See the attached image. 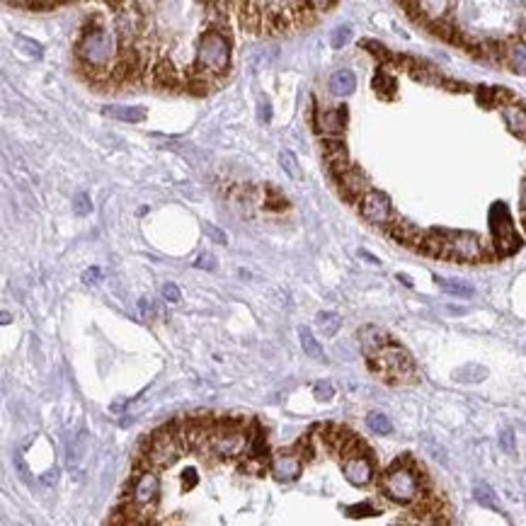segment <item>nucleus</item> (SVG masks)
<instances>
[{"mask_svg":"<svg viewBox=\"0 0 526 526\" xmlns=\"http://www.w3.org/2000/svg\"><path fill=\"white\" fill-rule=\"evenodd\" d=\"M119 56L117 34L105 30L102 17H92L83 25L80 36L76 41V61L95 68H112Z\"/></svg>","mask_w":526,"mask_h":526,"instance_id":"1","label":"nucleus"},{"mask_svg":"<svg viewBox=\"0 0 526 526\" xmlns=\"http://www.w3.org/2000/svg\"><path fill=\"white\" fill-rule=\"evenodd\" d=\"M381 492L391 502L398 505H415L419 497L427 492V478L417 470L415 461L410 456L393 461L391 468L381 478Z\"/></svg>","mask_w":526,"mask_h":526,"instance_id":"2","label":"nucleus"},{"mask_svg":"<svg viewBox=\"0 0 526 526\" xmlns=\"http://www.w3.org/2000/svg\"><path fill=\"white\" fill-rule=\"evenodd\" d=\"M369 359V369L376 373L384 384L400 386V384H413L415 381V362L410 357V352L400 344H395L391 340L386 347H381L376 354H371Z\"/></svg>","mask_w":526,"mask_h":526,"instance_id":"3","label":"nucleus"},{"mask_svg":"<svg viewBox=\"0 0 526 526\" xmlns=\"http://www.w3.org/2000/svg\"><path fill=\"white\" fill-rule=\"evenodd\" d=\"M184 441L182 432H179V422L165 424V427L155 429L153 435L146 439V454H143V468H155L163 470L170 468L179 461L184 454Z\"/></svg>","mask_w":526,"mask_h":526,"instance_id":"4","label":"nucleus"},{"mask_svg":"<svg viewBox=\"0 0 526 526\" xmlns=\"http://www.w3.org/2000/svg\"><path fill=\"white\" fill-rule=\"evenodd\" d=\"M195 63L199 68H204V71L223 78L230 63V36L226 34V32L209 27V30L199 36V41H197Z\"/></svg>","mask_w":526,"mask_h":526,"instance_id":"5","label":"nucleus"},{"mask_svg":"<svg viewBox=\"0 0 526 526\" xmlns=\"http://www.w3.org/2000/svg\"><path fill=\"white\" fill-rule=\"evenodd\" d=\"M492 257H497V252L490 250L475 233H468V230H446L444 260L473 265V262H485L492 260Z\"/></svg>","mask_w":526,"mask_h":526,"instance_id":"6","label":"nucleus"},{"mask_svg":"<svg viewBox=\"0 0 526 526\" xmlns=\"http://www.w3.org/2000/svg\"><path fill=\"white\" fill-rule=\"evenodd\" d=\"M490 226H492V241H495L497 257L514 255V252L521 248V238H519V233H516L514 223H512V216L505 204H492Z\"/></svg>","mask_w":526,"mask_h":526,"instance_id":"7","label":"nucleus"},{"mask_svg":"<svg viewBox=\"0 0 526 526\" xmlns=\"http://www.w3.org/2000/svg\"><path fill=\"white\" fill-rule=\"evenodd\" d=\"M342 473L352 485L357 487H364L373 481V475H376V465H373V459H371V451L369 446L359 439V444L354 446L352 451L342 456Z\"/></svg>","mask_w":526,"mask_h":526,"instance_id":"8","label":"nucleus"},{"mask_svg":"<svg viewBox=\"0 0 526 526\" xmlns=\"http://www.w3.org/2000/svg\"><path fill=\"white\" fill-rule=\"evenodd\" d=\"M359 214L366 223L371 226H388L393 221V206H391V199L378 192V189H369L366 195L359 199Z\"/></svg>","mask_w":526,"mask_h":526,"instance_id":"9","label":"nucleus"},{"mask_svg":"<svg viewBox=\"0 0 526 526\" xmlns=\"http://www.w3.org/2000/svg\"><path fill=\"white\" fill-rule=\"evenodd\" d=\"M320 149H322V160H325V168H327V173L332 175V179L340 177L344 170L352 168V163H349L347 146H344L342 136H322L320 138Z\"/></svg>","mask_w":526,"mask_h":526,"instance_id":"10","label":"nucleus"},{"mask_svg":"<svg viewBox=\"0 0 526 526\" xmlns=\"http://www.w3.org/2000/svg\"><path fill=\"white\" fill-rule=\"evenodd\" d=\"M270 473L274 475V481L279 483H294L301 478L303 473V459L296 449L289 451H276L270 461Z\"/></svg>","mask_w":526,"mask_h":526,"instance_id":"11","label":"nucleus"},{"mask_svg":"<svg viewBox=\"0 0 526 526\" xmlns=\"http://www.w3.org/2000/svg\"><path fill=\"white\" fill-rule=\"evenodd\" d=\"M316 131L322 136H342L344 127H347V107H335V109H318L316 107Z\"/></svg>","mask_w":526,"mask_h":526,"instance_id":"12","label":"nucleus"},{"mask_svg":"<svg viewBox=\"0 0 526 526\" xmlns=\"http://www.w3.org/2000/svg\"><path fill=\"white\" fill-rule=\"evenodd\" d=\"M335 182H338V187H340V195H342L347 201H357V204H359V199L366 195L369 189H371L369 187L366 175H364L357 165H352L349 170H344L340 177H335Z\"/></svg>","mask_w":526,"mask_h":526,"instance_id":"13","label":"nucleus"},{"mask_svg":"<svg viewBox=\"0 0 526 526\" xmlns=\"http://www.w3.org/2000/svg\"><path fill=\"white\" fill-rule=\"evenodd\" d=\"M151 83L160 90L179 92L184 90V78L179 76V71L175 68V63L170 58H158L151 68Z\"/></svg>","mask_w":526,"mask_h":526,"instance_id":"14","label":"nucleus"},{"mask_svg":"<svg viewBox=\"0 0 526 526\" xmlns=\"http://www.w3.org/2000/svg\"><path fill=\"white\" fill-rule=\"evenodd\" d=\"M502 63H505L512 73L526 76V36H509V39H505Z\"/></svg>","mask_w":526,"mask_h":526,"instance_id":"15","label":"nucleus"},{"mask_svg":"<svg viewBox=\"0 0 526 526\" xmlns=\"http://www.w3.org/2000/svg\"><path fill=\"white\" fill-rule=\"evenodd\" d=\"M386 228H388V233L393 235L400 245H408V248H415V250H422L424 230L415 228L413 223H408V221H400V219L391 221Z\"/></svg>","mask_w":526,"mask_h":526,"instance_id":"16","label":"nucleus"},{"mask_svg":"<svg viewBox=\"0 0 526 526\" xmlns=\"http://www.w3.org/2000/svg\"><path fill=\"white\" fill-rule=\"evenodd\" d=\"M357 338H359V344H362V352L366 354V357L376 354L378 349L391 342V335L378 325H364L362 330L357 332Z\"/></svg>","mask_w":526,"mask_h":526,"instance_id":"17","label":"nucleus"},{"mask_svg":"<svg viewBox=\"0 0 526 526\" xmlns=\"http://www.w3.org/2000/svg\"><path fill=\"white\" fill-rule=\"evenodd\" d=\"M500 112H502V119H505L507 129H509L514 136H519V138H524L526 141V107L524 105H519L516 100H512V102L502 105Z\"/></svg>","mask_w":526,"mask_h":526,"instance_id":"18","label":"nucleus"},{"mask_svg":"<svg viewBox=\"0 0 526 526\" xmlns=\"http://www.w3.org/2000/svg\"><path fill=\"white\" fill-rule=\"evenodd\" d=\"M327 87H330V92L335 98H347V95L354 92V87H357V78H354V73L349 71V68H340V71H335L330 76Z\"/></svg>","mask_w":526,"mask_h":526,"instance_id":"19","label":"nucleus"},{"mask_svg":"<svg viewBox=\"0 0 526 526\" xmlns=\"http://www.w3.org/2000/svg\"><path fill=\"white\" fill-rule=\"evenodd\" d=\"M105 114L119 119V122H131V124H138L149 117V112L143 107H105Z\"/></svg>","mask_w":526,"mask_h":526,"instance_id":"20","label":"nucleus"},{"mask_svg":"<svg viewBox=\"0 0 526 526\" xmlns=\"http://www.w3.org/2000/svg\"><path fill=\"white\" fill-rule=\"evenodd\" d=\"M373 90L381 95V98H386V100H391L395 95V87H398V83H395V78L393 76H388V73L384 71V68H378L376 71V76H373Z\"/></svg>","mask_w":526,"mask_h":526,"instance_id":"21","label":"nucleus"},{"mask_svg":"<svg viewBox=\"0 0 526 526\" xmlns=\"http://www.w3.org/2000/svg\"><path fill=\"white\" fill-rule=\"evenodd\" d=\"M298 338H301V347L308 357L316 359V362H325V352H322L320 342L313 338V332L308 330V327H301V330H298Z\"/></svg>","mask_w":526,"mask_h":526,"instance_id":"22","label":"nucleus"},{"mask_svg":"<svg viewBox=\"0 0 526 526\" xmlns=\"http://www.w3.org/2000/svg\"><path fill=\"white\" fill-rule=\"evenodd\" d=\"M316 325L318 330H320L322 338H332L335 332L340 330V325H342V320H340L338 313H332V311H322L316 316Z\"/></svg>","mask_w":526,"mask_h":526,"instance_id":"23","label":"nucleus"},{"mask_svg":"<svg viewBox=\"0 0 526 526\" xmlns=\"http://www.w3.org/2000/svg\"><path fill=\"white\" fill-rule=\"evenodd\" d=\"M473 497L478 505L487 507V509H492V512H500V505H497V500H495V492H492V487L487 485V483H478V485L473 487Z\"/></svg>","mask_w":526,"mask_h":526,"instance_id":"24","label":"nucleus"},{"mask_svg":"<svg viewBox=\"0 0 526 526\" xmlns=\"http://www.w3.org/2000/svg\"><path fill=\"white\" fill-rule=\"evenodd\" d=\"M366 427L371 429L373 435H391L393 432V422H391L388 417H386L384 413H369L366 417Z\"/></svg>","mask_w":526,"mask_h":526,"instance_id":"25","label":"nucleus"},{"mask_svg":"<svg viewBox=\"0 0 526 526\" xmlns=\"http://www.w3.org/2000/svg\"><path fill=\"white\" fill-rule=\"evenodd\" d=\"M439 281V286L444 289L446 294H451V296H461V298H468L473 296V286L468 284H461V281H454V279H437Z\"/></svg>","mask_w":526,"mask_h":526,"instance_id":"26","label":"nucleus"},{"mask_svg":"<svg viewBox=\"0 0 526 526\" xmlns=\"http://www.w3.org/2000/svg\"><path fill=\"white\" fill-rule=\"evenodd\" d=\"M265 209L270 211H284L286 206H289V201L284 199V195H279V189H274L272 184H267L265 187Z\"/></svg>","mask_w":526,"mask_h":526,"instance_id":"27","label":"nucleus"},{"mask_svg":"<svg viewBox=\"0 0 526 526\" xmlns=\"http://www.w3.org/2000/svg\"><path fill=\"white\" fill-rule=\"evenodd\" d=\"M279 160H281V168L286 170V175H289V177H292V179H301V168H298V160H296V155H294L292 151H281Z\"/></svg>","mask_w":526,"mask_h":526,"instance_id":"28","label":"nucleus"},{"mask_svg":"<svg viewBox=\"0 0 526 526\" xmlns=\"http://www.w3.org/2000/svg\"><path fill=\"white\" fill-rule=\"evenodd\" d=\"M344 512H347V516H352V519H364V516H376V514H381V512H378L373 505H369V502H359V505H349Z\"/></svg>","mask_w":526,"mask_h":526,"instance_id":"29","label":"nucleus"},{"mask_svg":"<svg viewBox=\"0 0 526 526\" xmlns=\"http://www.w3.org/2000/svg\"><path fill=\"white\" fill-rule=\"evenodd\" d=\"M349 39H352V27L342 25V27H335V30H332L330 44H332V49H342Z\"/></svg>","mask_w":526,"mask_h":526,"instance_id":"30","label":"nucleus"},{"mask_svg":"<svg viewBox=\"0 0 526 526\" xmlns=\"http://www.w3.org/2000/svg\"><path fill=\"white\" fill-rule=\"evenodd\" d=\"M73 211H76L78 216H87L92 211V201H90V195H85V192H78L76 199H73Z\"/></svg>","mask_w":526,"mask_h":526,"instance_id":"31","label":"nucleus"},{"mask_svg":"<svg viewBox=\"0 0 526 526\" xmlns=\"http://www.w3.org/2000/svg\"><path fill=\"white\" fill-rule=\"evenodd\" d=\"M313 395H316L320 403H327V400L335 398V388H332V384H327V381H320V384L313 386Z\"/></svg>","mask_w":526,"mask_h":526,"instance_id":"32","label":"nucleus"},{"mask_svg":"<svg viewBox=\"0 0 526 526\" xmlns=\"http://www.w3.org/2000/svg\"><path fill=\"white\" fill-rule=\"evenodd\" d=\"M160 294H163V298L168 303H179L182 301V292H179V286L173 284V281H168V284H163V289H160Z\"/></svg>","mask_w":526,"mask_h":526,"instance_id":"33","label":"nucleus"},{"mask_svg":"<svg viewBox=\"0 0 526 526\" xmlns=\"http://www.w3.org/2000/svg\"><path fill=\"white\" fill-rule=\"evenodd\" d=\"M204 230H206V235H209V238H211V243H219V245H226V243H228V238H226V233L219 228V226L206 223V226H204Z\"/></svg>","mask_w":526,"mask_h":526,"instance_id":"34","label":"nucleus"},{"mask_svg":"<svg viewBox=\"0 0 526 526\" xmlns=\"http://www.w3.org/2000/svg\"><path fill=\"white\" fill-rule=\"evenodd\" d=\"M197 270H206V272H214L216 270V257L211 255V252H201L199 257H197L195 262Z\"/></svg>","mask_w":526,"mask_h":526,"instance_id":"35","label":"nucleus"},{"mask_svg":"<svg viewBox=\"0 0 526 526\" xmlns=\"http://www.w3.org/2000/svg\"><path fill=\"white\" fill-rule=\"evenodd\" d=\"M197 483H199V475H197L195 468H189L182 473V490H192V487H197Z\"/></svg>","mask_w":526,"mask_h":526,"instance_id":"36","label":"nucleus"},{"mask_svg":"<svg viewBox=\"0 0 526 526\" xmlns=\"http://www.w3.org/2000/svg\"><path fill=\"white\" fill-rule=\"evenodd\" d=\"M20 44L25 46L27 54H32L34 58H41V46L36 44V41H30V39H25V36H20Z\"/></svg>","mask_w":526,"mask_h":526,"instance_id":"37","label":"nucleus"},{"mask_svg":"<svg viewBox=\"0 0 526 526\" xmlns=\"http://www.w3.org/2000/svg\"><path fill=\"white\" fill-rule=\"evenodd\" d=\"M100 279H102V270H100V267H90V270H85V274H83L85 284H98Z\"/></svg>","mask_w":526,"mask_h":526,"instance_id":"38","label":"nucleus"},{"mask_svg":"<svg viewBox=\"0 0 526 526\" xmlns=\"http://www.w3.org/2000/svg\"><path fill=\"white\" fill-rule=\"evenodd\" d=\"M500 444H502V449L509 451V454L514 451V435H512V429H505V432H502Z\"/></svg>","mask_w":526,"mask_h":526,"instance_id":"39","label":"nucleus"},{"mask_svg":"<svg viewBox=\"0 0 526 526\" xmlns=\"http://www.w3.org/2000/svg\"><path fill=\"white\" fill-rule=\"evenodd\" d=\"M308 3H311V6L316 8L318 12H322V10H330V8L335 6L338 0H308Z\"/></svg>","mask_w":526,"mask_h":526,"instance_id":"40","label":"nucleus"},{"mask_svg":"<svg viewBox=\"0 0 526 526\" xmlns=\"http://www.w3.org/2000/svg\"><path fill=\"white\" fill-rule=\"evenodd\" d=\"M15 465H17V470H20L22 481H30V470H27V465H25V461H22V456H20V454L15 456Z\"/></svg>","mask_w":526,"mask_h":526,"instance_id":"41","label":"nucleus"},{"mask_svg":"<svg viewBox=\"0 0 526 526\" xmlns=\"http://www.w3.org/2000/svg\"><path fill=\"white\" fill-rule=\"evenodd\" d=\"M260 122H272V107H270V102H262L260 105Z\"/></svg>","mask_w":526,"mask_h":526,"instance_id":"42","label":"nucleus"},{"mask_svg":"<svg viewBox=\"0 0 526 526\" xmlns=\"http://www.w3.org/2000/svg\"><path fill=\"white\" fill-rule=\"evenodd\" d=\"M6 3L12 8H25V10H30V0H6Z\"/></svg>","mask_w":526,"mask_h":526,"instance_id":"43","label":"nucleus"},{"mask_svg":"<svg viewBox=\"0 0 526 526\" xmlns=\"http://www.w3.org/2000/svg\"><path fill=\"white\" fill-rule=\"evenodd\" d=\"M54 481H56V468L49 470V473H44V478H41V483H44V485H49V483H54Z\"/></svg>","mask_w":526,"mask_h":526,"instance_id":"44","label":"nucleus"},{"mask_svg":"<svg viewBox=\"0 0 526 526\" xmlns=\"http://www.w3.org/2000/svg\"><path fill=\"white\" fill-rule=\"evenodd\" d=\"M10 320H12V318H10V313H8V311H3V316H0V322H3V325H10Z\"/></svg>","mask_w":526,"mask_h":526,"instance_id":"45","label":"nucleus"},{"mask_svg":"<svg viewBox=\"0 0 526 526\" xmlns=\"http://www.w3.org/2000/svg\"><path fill=\"white\" fill-rule=\"evenodd\" d=\"M398 281H403L405 286H413V281H410V276H405V274H398Z\"/></svg>","mask_w":526,"mask_h":526,"instance_id":"46","label":"nucleus"}]
</instances>
